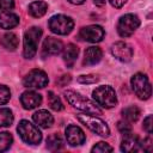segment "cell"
<instances>
[{
    "instance_id": "obj_28",
    "label": "cell",
    "mask_w": 153,
    "mask_h": 153,
    "mask_svg": "<svg viewBox=\"0 0 153 153\" xmlns=\"http://www.w3.org/2000/svg\"><path fill=\"white\" fill-rule=\"evenodd\" d=\"M92 152H97V153H100V152H112V147L111 146H109L106 142H103V141H100V142H98V143H96L93 147H92V149H91Z\"/></svg>"
},
{
    "instance_id": "obj_35",
    "label": "cell",
    "mask_w": 153,
    "mask_h": 153,
    "mask_svg": "<svg viewBox=\"0 0 153 153\" xmlns=\"http://www.w3.org/2000/svg\"><path fill=\"white\" fill-rule=\"evenodd\" d=\"M109 1H110V4H111L114 7L120 8V7H122V6L126 4L127 0H109Z\"/></svg>"
},
{
    "instance_id": "obj_20",
    "label": "cell",
    "mask_w": 153,
    "mask_h": 153,
    "mask_svg": "<svg viewBox=\"0 0 153 153\" xmlns=\"http://www.w3.org/2000/svg\"><path fill=\"white\" fill-rule=\"evenodd\" d=\"M79 54V49L76 45L74 44H67V47L63 49V61L68 67H72L74 65V62L76 61Z\"/></svg>"
},
{
    "instance_id": "obj_3",
    "label": "cell",
    "mask_w": 153,
    "mask_h": 153,
    "mask_svg": "<svg viewBox=\"0 0 153 153\" xmlns=\"http://www.w3.org/2000/svg\"><path fill=\"white\" fill-rule=\"evenodd\" d=\"M17 130L22 140L29 145H38L42 140V133L38 128L26 120H22L19 122Z\"/></svg>"
},
{
    "instance_id": "obj_1",
    "label": "cell",
    "mask_w": 153,
    "mask_h": 153,
    "mask_svg": "<svg viewBox=\"0 0 153 153\" xmlns=\"http://www.w3.org/2000/svg\"><path fill=\"white\" fill-rule=\"evenodd\" d=\"M63 96L67 99V102L72 106L76 108L78 110H81L84 112L92 114V115H102V110L94 103H92L90 99L82 97L81 94H79V93H76L74 91H69L68 90V91H65Z\"/></svg>"
},
{
    "instance_id": "obj_15",
    "label": "cell",
    "mask_w": 153,
    "mask_h": 153,
    "mask_svg": "<svg viewBox=\"0 0 153 153\" xmlns=\"http://www.w3.org/2000/svg\"><path fill=\"white\" fill-rule=\"evenodd\" d=\"M63 44L60 39L54 37H47L43 42V55H57L62 51Z\"/></svg>"
},
{
    "instance_id": "obj_2",
    "label": "cell",
    "mask_w": 153,
    "mask_h": 153,
    "mask_svg": "<svg viewBox=\"0 0 153 153\" xmlns=\"http://www.w3.org/2000/svg\"><path fill=\"white\" fill-rule=\"evenodd\" d=\"M41 36H42V30L41 27H37V26H32L25 31L24 49H23V55L25 59H32L36 55Z\"/></svg>"
},
{
    "instance_id": "obj_14",
    "label": "cell",
    "mask_w": 153,
    "mask_h": 153,
    "mask_svg": "<svg viewBox=\"0 0 153 153\" xmlns=\"http://www.w3.org/2000/svg\"><path fill=\"white\" fill-rule=\"evenodd\" d=\"M121 151L122 152H128V153L142 151L141 140L139 139V136H136L131 133L126 134L122 142H121Z\"/></svg>"
},
{
    "instance_id": "obj_32",
    "label": "cell",
    "mask_w": 153,
    "mask_h": 153,
    "mask_svg": "<svg viewBox=\"0 0 153 153\" xmlns=\"http://www.w3.org/2000/svg\"><path fill=\"white\" fill-rule=\"evenodd\" d=\"M141 146H142V151L152 152V149H153V143H152L151 136H148V137H146L143 141H141Z\"/></svg>"
},
{
    "instance_id": "obj_12",
    "label": "cell",
    "mask_w": 153,
    "mask_h": 153,
    "mask_svg": "<svg viewBox=\"0 0 153 153\" xmlns=\"http://www.w3.org/2000/svg\"><path fill=\"white\" fill-rule=\"evenodd\" d=\"M66 139L71 146H80L85 142L86 136L81 128L76 126H68L66 128Z\"/></svg>"
},
{
    "instance_id": "obj_7",
    "label": "cell",
    "mask_w": 153,
    "mask_h": 153,
    "mask_svg": "<svg viewBox=\"0 0 153 153\" xmlns=\"http://www.w3.org/2000/svg\"><path fill=\"white\" fill-rule=\"evenodd\" d=\"M74 27V22L65 14H56L49 19V29L56 35H68Z\"/></svg>"
},
{
    "instance_id": "obj_30",
    "label": "cell",
    "mask_w": 153,
    "mask_h": 153,
    "mask_svg": "<svg viewBox=\"0 0 153 153\" xmlns=\"http://www.w3.org/2000/svg\"><path fill=\"white\" fill-rule=\"evenodd\" d=\"M98 80V78L96 75H80L78 78V81L81 84H93Z\"/></svg>"
},
{
    "instance_id": "obj_22",
    "label": "cell",
    "mask_w": 153,
    "mask_h": 153,
    "mask_svg": "<svg viewBox=\"0 0 153 153\" xmlns=\"http://www.w3.org/2000/svg\"><path fill=\"white\" fill-rule=\"evenodd\" d=\"M140 114H141L140 109L135 105L124 108L122 110V117H123V120H126L128 122H136L140 117Z\"/></svg>"
},
{
    "instance_id": "obj_19",
    "label": "cell",
    "mask_w": 153,
    "mask_h": 153,
    "mask_svg": "<svg viewBox=\"0 0 153 153\" xmlns=\"http://www.w3.org/2000/svg\"><path fill=\"white\" fill-rule=\"evenodd\" d=\"M47 10H48V5L44 1H33L27 7L29 14L31 17H33V18H41V17H43L45 14Z\"/></svg>"
},
{
    "instance_id": "obj_24",
    "label": "cell",
    "mask_w": 153,
    "mask_h": 153,
    "mask_svg": "<svg viewBox=\"0 0 153 153\" xmlns=\"http://www.w3.org/2000/svg\"><path fill=\"white\" fill-rule=\"evenodd\" d=\"M13 123V114L7 108L0 109V128L1 127H10Z\"/></svg>"
},
{
    "instance_id": "obj_33",
    "label": "cell",
    "mask_w": 153,
    "mask_h": 153,
    "mask_svg": "<svg viewBox=\"0 0 153 153\" xmlns=\"http://www.w3.org/2000/svg\"><path fill=\"white\" fill-rule=\"evenodd\" d=\"M14 7V0H0V8L4 11H10Z\"/></svg>"
},
{
    "instance_id": "obj_21",
    "label": "cell",
    "mask_w": 153,
    "mask_h": 153,
    "mask_svg": "<svg viewBox=\"0 0 153 153\" xmlns=\"http://www.w3.org/2000/svg\"><path fill=\"white\" fill-rule=\"evenodd\" d=\"M0 43H1V45H2L5 49L13 51V50H16V49L18 48L19 39H18V37H17L16 33H13V32H7V33H5V35L1 37Z\"/></svg>"
},
{
    "instance_id": "obj_23",
    "label": "cell",
    "mask_w": 153,
    "mask_h": 153,
    "mask_svg": "<svg viewBox=\"0 0 153 153\" xmlns=\"http://www.w3.org/2000/svg\"><path fill=\"white\" fill-rule=\"evenodd\" d=\"M47 147L50 151H59L63 147V140L61 139L60 135L53 134V135L48 136V139H47Z\"/></svg>"
},
{
    "instance_id": "obj_6",
    "label": "cell",
    "mask_w": 153,
    "mask_h": 153,
    "mask_svg": "<svg viewBox=\"0 0 153 153\" xmlns=\"http://www.w3.org/2000/svg\"><path fill=\"white\" fill-rule=\"evenodd\" d=\"M130 82H131L133 91L140 99L146 100L151 97L152 87H151V82H149L147 75H145L143 73H136L131 76Z\"/></svg>"
},
{
    "instance_id": "obj_17",
    "label": "cell",
    "mask_w": 153,
    "mask_h": 153,
    "mask_svg": "<svg viewBox=\"0 0 153 153\" xmlns=\"http://www.w3.org/2000/svg\"><path fill=\"white\" fill-rule=\"evenodd\" d=\"M32 118L35 121V123L38 127L42 128H50L54 123V117L53 115L47 111V110H38L32 115Z\"/></svg>"
},
{
    "instance_id": "obj_10",
    "label": "cell",
    "mask_w": 153,
    "mask_h": 153,
    "mask_svg": "<svg viewBox=\"0 0 153 153\" xmlns=\"http://www.w3.org/2000/svg\"><path fill=\"white\" fill-rule=\"evenodd\" d=\"M104 29L99 25H88L85 26L80 30L79 32V37L86 42H91V43H97L100 42L104 38Z\"/></svg>"
},
{
    "instance_id": "obj_26",
    "label": "cell",
    "mask_w": 153,
    "mask_h": 153,
    "mask_svg": "<svg viewBox=\"0 0 153 153\" xmlns=\"http://www.w3.org/2000/svg\"><path fill=\"white\" fill-rule=\"evenodd\" d=\"M12 142H13V137L10 133H7V131L0 133V152L7 151L11 147Z\"/></svg>"
},
{
    "instance_id": "obj_34",
    "label": "cell",
    "mask_w": 153,
    "mask_h": 153,
    "mask_svg": "<svg viewBox=\"0 0 153 153\" xmlns=\"http://www.w3.org/2000/svg\"><path fill=\"white\" fill-rule=\"evenodd\" d=\"M69 81H71V75H68V74H67V75H62L57 82H59L61 86H65V85H67Z\"/></svg>"
},
{
    "instance_id": "obj_5",
    "label": "cell",
    "mask_w": 153,
    "mask_h": 153,
    "mask_svg": "<svg viewBox=\"0 0 153 153\" xmlns=\"http://www.w3.org/2000/svg\"><path fill=\"white\" fill-rule=\"evenodd\" d=\"M76 117H78V120L84 126H86L93 133H96V134H98L100 136H104V137H106V136L110 135V129H109L108 124L103 120L93 116L92 114H88V115L81 114V115H78Z\"/></svg>"
},
{
    "instance_id": "obj_16",
    "label": "cell",
    "mask_w": 153,
    "mask_h": 153,
    "mask_svg": "<svg viewBox=\"0 0 153 153\" xmlns=\"http://www.w3.org/2000/svg\"><path fill=\"white\" fill-rule=\"evenodd\" d=\"M102 56H103V51L99 47H96V45L88 47L84 54V63L86 66L96 65L102 60Z\"/></svg>"
},
{
    "instance_id": "obj_27",
    "label": "cell",
    "mask_w": 153,
    "mask_h": 153,
    "mask_svg": "<svg viewBox=\"0 0 153 153\" xmlns=\"http://www.w3.org/2000/svg\"><path fill=\"white\" fill-rule=\"evenodd\" d=\"M11 98V91L8 87L0 85V105L6 104Z\"/></svg>"
},
{
    "instance_id": "obj_4",
    "label": "cell",
    "mask_w": 153,
    "mask_h": 153,
    "mask_svg": "<svg viewBox=\"0 0 153 153\" xmlns=\"http://www.w3.org/2000/svg\"><path fill=\"white\" fill-rule=\"evenodd\" d=\"M92 96L96 103L105 109L114 108L117 104V97L111 86H99L93 91Z\"/></svg>"
},
{
    "instance_id": "obj_9",
    "label": "cell",
    "mask_w": 153,
    "mask_h": 153,
    "mask_svg": "<svg viewBox=\"0 0 153 153\" xmlns=\"http://www.w3.org/2000/svg\"><path fill=\"white\" fill-rule=\"evenodd\" d=\"M48 76L41 69L30 71L23 79V85L29 88H43L48 85Z\"/></svg>"
},
{
    "instance_id": "obj_29",
    "label": "cell",
    "mask_w": 153,
    "mask_h": 153,
    "mask_svg": "<svg viewBox=\"0 0 153 153\" xmlns=\"http://www.w3.org/2000/svg\"><path fill=\"white\" fill-rule=\"evenodd\" d=\"M117 129H118L123 135L131 133V126H130V122H128V121H126V120L120 121V122L117 123Z\"/></svg>"
},
{
    "instance_id": "obj_25",
    "label": "cell",
    "mask_w": 153,
    "mask_h": 153,
    "mask_svg": "<svg viewBox=\"0 0 153 153\" xmlns=\"http://www.w3.org/2000/svg\"><path fill=\"white\" fill-rule=\"evenodd\" d=\"M48 103H49V106L55 110V111H61L63 109V105H62V102L61 99L51 91L48 92Z\"/></svg>"
},
{
    "instance_id": "obj_18",
    "label": "cell",
    "mask_w": 153,
    "mask_h": 153,
    "mask_svg": "<svg viewBox=\"0 0 153 153\" xmlns=\"http://www.w3.org/2000/svg\"><path fill=\"white\" fill-rule=\"evenodd\" d=\"M19 24V17L16 13L10 11H0V27L1 29H12Z\"/></svg>"
},
{
    "instance_id": "obj_37",
    "label": "cell",
    "mask_w": 153,
    "mask_h": 153,
    "mask_svg": "<svg viewBox=\"0 0 153 153\" xmlns=\"http://www.w3.org/2000/svg\"><path fill=\"white\" fill-rule=\"evenodd\" d=\"M71 4H74V5H81L85 2V0H68Z\"/></svg>"
},
{
    "instance_id": "obj_36",
    "label": "cell",
    "mask_w": 153,
    "mask_h": 153,
    "mask_svg": "<svg viewBox=\"0 0 153 153\" xmlns=\"http://www.w3.org/2000/svg\"><path fill=\"white\" fill-rule=\"evenodd\" d=\"M93 1H94V4H96L97 6H99V7H102V6L105 5V0H93Z\"/></svg>"
},
{
    "instance_id": "obj_8",
    "label": "cell",
    "mask_w": 153,
    "mask_h": 153,
    "mask_svg": "<svg viewBox=\"0 0 153 153\" xmlns=\"http://www.w3.org/2000/svg\"><path fill=\"white\" fill-rule=\"evenodd\" d=\"M140 26V19L136 14L128 13L120 18L117 23V32L121 37H129Z\"/></svg>"
},
{
    "instance_id": "obj_11",
    "label": "cell",
    "mask_w": 153,
    "mask_h": 153,
    "mask_svg": "<svg viewBox=\"0 0 153 153\" xmlns=\"http://www.w3.org/2000/svg\"><path fill=\"white\" fill-rule=\"evenodd\" d=\"M111 54L122 62H129L133 57V49L124 42H116L111 45Z\"/></svg>"
},
{
    "instance_id": "obj_31",
    "label": "cell",
    "mask_w": 153,
    "mask_h": 153,
    "mask_svg": "<svg viewBox=\"0 0 153 153\" xmlns=\"http://www.w3.org/2000/svg\"><path fill=\"white\" fill-rule=\"evenodd\" d=\"M143 129H145L148 134L152 133V129H153V117H152V115H148V116L143 120Z\"/></svg>"
},
{
    "instance_id": "obj_13",
    "label": "cell",
    "mask_w": 153,
    "mask_h": 153,
    "mask_svg": "<svg viewBox=\"0 0 153 153\" xmlns=\"http://www.w3.org/2000/svg\"><path fill=\"white\" fill-rule=\"evenodd\" d=\"M20 103L24 109L31 110L42 104V96L35 91H25L20 96Z\"/></svg>"
}]
</instances>
